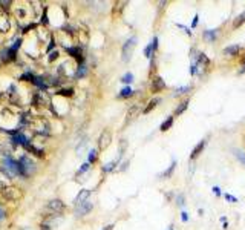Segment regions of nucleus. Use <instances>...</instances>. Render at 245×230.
<instances>
[{
	"label": "nucleus",
	"instance_id": "nucleus-1",
	"mask_svg": "<svg viewBox=\"0 0 245 230\" xmlns=\"http://www.w3.org/2000/svg\"><path fill=\"white\" fill-rule=\"evenodd\" d=\"M35 169V166H34V163L32 161H29L26 156H21L20 159H18V172H20V175L21 176H29V173L32 172Z\"/></svg>",
	"mask_w": 245,
	"mask_h": 230
},
{
	"label": "nucleus",
	"instance_id": "nucleus-2",
	"mask_svg": "<svg viewBox=\"0 0 245 230\" xmlns=\"http://www.w3.org/2000/svg\"><path fill=\"white\" fill-rule=\"evenodd\" d=\"M135 46H136V37H130V38L124 43V46H122V60H124V61H129V60H130L132 51H133Z\"/></svg>",
	"mask_w": 245,
	"mask_h": 230
},
{
	"label": "nucleus",
	"instance_id": "nucleus-3",
	"mask_svg": "<svg viewBox=\"0 0 245 230\" xmlns=\"http://www.w3.org/2000/svg\"><path fill=\"white\" fill-rule=\"evenodd\" d=\"M110 140H112L110 132L109 130H103L101 135H100V140H98V146H100V149H106L110 144Z\"/></svg>",
	"mask_w": 245,
	"mask_h": 230
},
{
	"label": "nucleus",
	"instance_id": "nucleus-4",
	"mask_svg": "<svg viewBox=\"0 0 245 230\" xmlns=\"http://www.w3.org/2000/svg\"><path fill=\"white\" fill-rule=\"evenodd\" d=\"M156 48H158V37L155 35V37H153V40H152V43L145 46V49H144V55H145L147 58H150V57H152V54L156 51Z\"/></svg>",
	"mask_w": 245,
	"mask_h": 230
},
{
	"label": "nucleus",
	"instance_id": "nucleus-5",
	"mask_svg": "<svg viewBox=\"0 0 245 230\" xmlns=\"http://www.w3.org/2000/svg\"><path fill=\"white\" fill-rule=\"evenodd\" d=\"M164 87H165L164 80H162L159 75H156V77L152 80V86H150V89H152L153 92H159V90H162Z\"/></svg>",
	"mask_w": 245,
	"mask_h": 230
},
{
	"label": "nucleus",
	"instance_id": "nucleus-6",
	"mask_svg": "<svg viewBox=\"0 0 245 230\" xmlns=\"http://www.w3.org/2000/svg\"><path fill=\"white\" fill-rule=\"evenodd\" d=\"M89 195H90V190H87V189L80 190V193L77 195V198L74 199V204H75V205H80V204L86 202V201H87V198H89Z\"/></svg>",
	"mask_w": 245,
	"mask_h": 230
},
{
	"label": "nucleus",
	"instance_id": "nucleus-7",
	"mask_svg": "<svg viewBox=\"0 0 245 230\" xmlns=\"http://www.w3.org/2000/svg\"><path fill=\"white\" fill-rule=\"evenodd\" d=\"M92 210V202L90 201H86L80 205H77V213L78 215H84V213H89Z\"/></svg>",
	"mask_w": 245,
	"mask_h": 230
},
{
	"label": "nucleus",
	"instance_id": "nucleus-8",
	"mask_svg": "<svg viewBox=\"0 0 245 230\" xmlns=\"http://www.w3.org/2000/svg\"><path fill=\"white\" fill-rule=\"evenodd\" d=\"M12 141H15V143H18V144H23L24 147H26L28 144H29V141H28V138L24 136L23 133H18V132H15V133H12Z\"/></svg>",
	"mask_w": 245,
	"mask_h": 230
},
{
	"label": "nucleus",
	"instance_id": "nucleus-9",
	"mask_svg": "<svg viewBox=\"0 0 245 230\" xmlns=\"http://www.w3.org/2000/svg\"><path fill=\"white\" fill-rule=\"evenodd\" d=\"M47 209L55 210V212H61L64 209V204L61 201H58V199H54V201H51V202L47 204Z\"/></svg>",
	"mask_w": 245,
	"mask_h": 230
},
{
	"label": "nucleus",
	"instance_id": "nucleus-10",
	"mask_svg": "<svg viewBox=\"0 0 245 230\" xmlns=\"http://www.w3.org/2000/svg\"><path fill=\"white\" fill-rule=\"evenodd\" d=\"M205 144H207V140H202V141H201L198 146H196V147L193 149V152H191V159H193V158H196V156H198V155L202 152V149H204V146H205Z\"/></svg>",
	"mask_w": 245,
	"mask_h": 230
},
{
	"label": "nucleus",
	"instance_id": "nucleus-11",
	"mask_svg": "<svg viewBox=\"0 0 245 230\" xmlns=\"http://www.w3.org/2000/svg\"><path fill=\"white\" fill-rule=\"evenodd\" d=\"M243 23H245V11H243L242 14H239V15L234 18V21H233V26H234V28H239L240 25H243Z\"/></svg>",
	"mask_w": 245,
	"mask_h": 230
},
{
	"label": "nucleus",
	"instance_id": "nucleus-12",
	"mask_svg": "<svg viewBox=\"0 0 245 230\" xmlns=\"http://www.w3.org/2000/svg\"><path fill=\"white\" fill-rule=\"evenodd\" d=\"M138 112H139V110H138V106H133V107H132V109L129 110V113H127V120H126V124H127V123H130V121H132V120H133V118L136 117V115H138Z\"/></svg>",
	"mask_w": 245,
	"mask_h": 230
},
{
	"label": "nucleus",
	"instance_id": "nucleus-13",
	"mask_svg": "<svg viewBox=\"0 0 245 230\" xmlns=\"http://www.w3.org/2000/svg\"><path fill=\"white\" fill-rule=\"evenodd\" d=\"M204 38H205L207 41H214V40H216V31H214V29H213V31H210V29L204 31Z\"/></svg>",
	"mask_w": 245,
	"mask_h": 230
},
{
	"label": "nucleus",
	"instance_id": "nucleus-14",
	"mask_svg": "<svg viewBox=\"0 0 245 230\" xmlns=\"http://www.w3.org/2000/svg\"><path fill=\"white\" fill-rule=\"evenodd\" d=\"M159 101H161V100H159L158 97H156V98H153V100H150V103L147 104V107L144 109V113H149V112H150L152 109H155V106H156V104H158Z\"/></svg>",
	"mask_w": 245,
	"mask_h": 230
},
{
	"label": "nucleus",
	"instance_id": "nucleus-15",
	"mask_svg": "<svg viewBox=\"0 0 245 230\" xmlns=\"http://www.w3.org/2000/svg\"><path fill=\"white\" fill-rule=\"evenodd\" d=\"M172 124H173V117H168V118H167V120H165V121L161 124V127H159V129H161L162 132H165V130H168V129L172 127Z\"/></svg>",
	"mask_w": 245,
	"mask_h": 230
},
{
	"label": "nucleus",
	"instance_id": "nucleus-16",
	"mask_svg": "<svg viewBox=\"0 0 245 230\" xmlns=\"http://www.w3.org/2000/svg\"><path fill=\"white\" fill-rule=\"evenodd\" d=\"M86 72H87V67H86L84 64H80L78 69H77V72H75V78H81V77H84Z\"/></svg>",
	"mask_w": 245,
	"mask_h": 230
},
{
	"label": "nucleus",
	"instance_id": "nucleus-17",
	"mask_svg": "<svg viewBox=\"0 0 245 230\" xmlns=\"http://www.w3.org/2000/svg\"><path fill=\"white\" fill-rule=\"evenodd\" d=\"M239 51V46L237 44H233V46H228V48H225L224 49V52L227 54V55H231V54H236Z\"/></svg>",
	"mask_w": 245,
	"mask_h": 230
},
{
	"label": "nucleus",
	"instance_id": "nucleus-18",
	"mask_svg": "<svg viewBox=\"0 0 245 230\" xmlns=\"http://www.w3.org/2000/svg\"><path fill=\"white\" fill-rule=\"evenodd\" d=\"M34 83H35V84H37L40 89H43V90H44V89H47V84L43 81V78H41V77H35V78H34Z\"/></svg>",
	"mask_w": 245,
	"mask_h": 230
},
{
	"label": "nucleus",
	"instance_id": "nucleus-19",
	"mask_svg": "<svg viewBox=\"0 0 245 230\" xmlns=\"http://www.w3.org/2000/svg\"><path fill=\"white\" fill-rule=\"evenodd\" d=\"M124 149H127V141H126V140H121V141H119V150H118V152H119V153H118V159L122 156V153H124Z\"/></svg>",
	"mask_w": 245,
	"mask_h": 230
},
{
	"label": "nucleus",
	"instance_id": "nucleus-20",
	"mask_svg": "<svg viewBox=\"0 0 245 230\" xmlns=\"http://www.w3.org/2000/svg\"><path fill=\"white\" fill-rule=\"evenodd\" d=\"M175 166H176V159H173V161H172V164L168 166V169H167L165 172H162V176H170V175H172V172H173V169H175Z\"/></svg>",
	"mask_w": 245,
	"mask_h": 230
},
{
	"label": "nucleus",
	"instance_id": "nucleus-21",
	"mask_svg": "<svg viewBox=\"0 0 245 230\" xmlns=\"http://www.w3.org/2000/svg\"><path fill=\"white\" fill-rule=\"evenodd\" d=\"M187 107H188V101H182V103H181V104L178 106V109L175 110V115H179V113H182V112H184V110H185Z\"/></svg>",
	"mask_w": 245,
	"mask_h": 230
},
{
	"label": "nucleus",
	"instance_id": "nucleus-22",
	"mask_svg": "<svg viewBox=\"0 0 245 230\" xmlns=\"http://www.w3.org/2000/svg\"><path fill=\"white\" fill-rule=\"evenodd\" d=\"M234 156H236V158L240 161V163L245 166V153H243L242 150H234Z\"/></svg>",
	"mask_w": 245,
	"mask_h": 230
},
{
	"label": "nucleus",
	"instance_id": "nucleus-23",
	"mask_svg": "<svg viewBox=\"0 0 245 230\" xmlns=\"http://www.w3.org/2000/svg\"><path fill=\"white\" fill-rule=\"evenodd\" d=\"M132 94H133V90H132L130 87H124V89H121L119 97H130Z\"/></svg>",
	"mask_w": 245,
	"mask_h": 230
},
{
	"label": "nucleus",
	"instance_id": "nucleus-24",
	"mask_svg": "<svg viewBox=\"0 0 245 230\" xmlns=\"http://www.w3.org/2000/svg\"><path fill=\"white\" fill-rule=\"evenodd\" d=\"M121 81H122V83H127V84H129V83H132V81H133V75H132L130 72H127L126 75H122Z\"/></svg>",
	"mask_w": 245,
	"mask_h": 230
},
{
	"label": "nucleus",
	"instance_id": "nucleus-25",
	"mask_svg": "<svg viewBox=\"0 0 245 230\" xmlns=\"http://www.w3.org/2000/svg\"><path fill=\"white\" fill-rule=\"evenodd\" d=\"M26 149H28L29 152H32L34 155H38V156H41V155H43V152H41L40 149H35V147H34V146H31V144H28V146H26Z\"/></svg>",
	"mask_w": 245,
	"mask_h": 230
},
{
	"label": "nucleus",
	"instance_id": "nucleus-26",
	"mask_svg": "<svg viewBox=\"0 0 245 230\" xmlns=\"http://www.w3.org/2000/svg\"><path fill=\"white\" fill-rule=\"evenodd\" d=\"M95 159H96V150H95V149H92V150L89 152V156H87V163L90 164V163H93Z\"/></svg>",
	"mask_w": 245,
	"mask_h": 230
},
{
	"label": "nucleus",
	"instance_id": "nucleus-27",
	"mask_svg": "<svg viewBox=\"0 0 245 230\" xmlns=\"http://www.w3.org/2000/svg\"><path fill=\"white\" fill-rule=\"evenodd\" d=\"M34 78H35V77H34L31 72H24V74L20 77V80H23V81H29V80H32V81H34Z\"/></svg>",
	"mask_w": 245,
	"mask_h": 230
},
{
	"label": "nucleus",
	"instance_id": "nucleus-28",
	"mask_svg": "<svg viewBox=\"0 0 245 230\" xmlns=\"http://www.w3.org/2000/svg\"><path fill=\"white\" fill-rule=\"evenodd\" d=\"M190 90V86H184V87H178L175 90V95H181V94H185V92Z\"/></svg>",
	"mask_w": 245,
	"mask_h": 230
},
{
	"label": "nucleus",
	"instance_id": "nucleus-29",
	"mask_svg": "<svg viewBox=\"0 0 245 230\" xmlns=\"http://www.w3.org/2000/svg\"><path fill=\"white\" fill-rule=\"evenodd\" d=\"M58 94H60V95H67V97H69V95L74 94V89H60Z\"/></svg>",
	"mask_w": 245,
	"mask_h": 230
},
{
	"label": "nucleus",
	"instance_id": "nucleus-30",
	"mask_svg": "<svg viewBox=\"0 0 245 230\" xmlns=\"http://www.w3.org/2000/svg\"><path fill=\"white\" fill-rule=\"evenodd\" d=\"M116 163H118V159H116V161H112V163H107V164L104 166V170H106V172L112 170V169H113V167L116 166Z\"/></svg>",
	"mask_w": 245,
	"mask_h": 230
},
{
	"label": "nucleus",
	"instance_id": "nucleus-31",
	"mask_svg": "<svg viewBox=\"0 0 245 230\" xmlns=\"http://www.w3.org/2000/svg\"><path fill=\"white\" fill-rule=\"evenodd\" d=\"M87 169H89V163H84V164L81 166V169L78 170V173H83V172H86Z\"/></svg>",
	"mask_w": 245,
	"mask_h": 230
},
{
	"label": "nucleus",
	"instance_id": "nucleus-32",
	"mask_svg": "<svg viewBox=\"0 0 245 230\" xmlns=\"http://www.w3.org/2000/svg\"><path fill=\"white\" fill-rule=\"evenodd\" d=\"M224 196H225L228 201H231V202H237V198H234V196H231V195H228V193H225Z\"/></svg>",
	"mask_w": 245,
	"mask_h": 230
},
{
	"label": "nucleus",
	"instance_id": "nucleus-33",
	"mask_svg": "<svg viewBox=\"0 0 245 230\" xmlns=\"http://www.w3.org/2000/svg\"><path fill=\"white\" fill-rule=\"evenodd\" d=\"M176 201H178V205H184V196L182 195H178Z\"/></svg>",
	"mask_w": 245,
	"mask_h": 230
},
{
	"label": "nucleus",
	"instance_id": "nucleus-34",
	"mask_svg": "<svg viewBox=\"0 0 245 230\" xmlns=\"http://www.w3.org/2000/svg\"><path fill=\"white\" fill-rule=\"evenodd\" d=\"M181 219H182L184 222L188 221V213H187V212H182V213H181Z\"/></svg>",
	"mask_w": 245,
	"mask_h": 230
},
{
	"label": "nucleus",
	"instance_id": "nucleus-35",
	"mask_svg": "<svg viewBox=\"0 0 245 230\" xmlns=\"http://www.w3.org/2000/svg\"><path fill=\"white\" fill-rule=\"evenodd\" d=\"M5 216H6L5 210H3V209H0V221H2V219H5Z\"/></svg>",
	"mask_w": 245,
	"mask_h": 230
},
{
	"label": "nucleus",
	"instance_id": "nucleus-36",
	"mask_svg": "<svg viewBox=\"0 0 245 230\" xmlns=\"http://www.w3.org/2000/svg\"><path fill=\"white\" fill-rule=\"evenodd\" d=\"M198 18H199L198 15H194V18H193V23H191V26H193V28H194L196 25H198Z\"/></svg>",
	"mask_w": 245,
	"mask_h": 230
},
{
	"label": "nucleus",
	"instance_id": "nucleus-37",
	"mask_svg": "<svg viewBox=\"0 0 245 230\" xmlns=\"http://www.w3.org/2000/svg\"><path fill=\"white\" fill-rule=\"evenodd\" d=\"M41 230H51V225L49 224H41Z\"/></svg>",
	"mask_w": 245,
	"mask_h": 230
},
{
	"label": "nucleus",
	"instance_id": "nucleus-38",
	"mask_svg": "<svg viewBox=\"0 0 245 230\" xmlns=\"http://www.w3.org/2000/svg\"><path fill=\"white\" fill-rule=\"evenodd\" d=\"M57 57H58V52H52V54H51V57H49V60H55Z\"/></svg>",
	"mask_w": 245,
	"mask_h": 230
},
{
	"label": "nucleus",
	"instance_id": "nucleus-39",
	"mask_svg": "<svg viewBox=\"0 0 245 230\" xmlns=\"http://www.w3.org/2000/svg\"><path fill=\"white\" fill-rule=\"evenodd\" d=\"M213 192H214V195H217V196L220 195V189H219V187H213Z\"/></svg>",
	"mask_w": 245,
	"mask_h": 230
},
{
	"label": "nucleus",
	"instance_id": "nucleus-40",
	"mask_svg": "<svg viewBox=\"0 0 245 230\" xmlns=\"http://www.w3.org/2000/svg\"><path fill=\"white\" fill-rule=\"evenodd\" d=\"M103 230H113V224H109V225H106Z\"/></svg>",
	"mask_w": 245,
	"mask_h": 230
},
{
	"label": "nucleus",
	"instance_id": "nucleus-41",
	"mask_svg": "<svg viewBox=\"0 0 245 230\" xmlns=\"http://www.w3.org/2000/svg\"><path fill=\"white\" fill-rule=\"evenodd\" d=\"M0 5H2L3 8H6L8 5H11V2H0Z\"/></svg>",
	"mask_w": 245,
	"mask_h": 230
},
{
	"label": "nucleus",
	"instance_id": "nucleus-42",
	"mask_svg": "<svg viewBox=\"0 0 245 230\" xmlns=\"http://www.w3.org/2000/svg\"><path fill=\"white\" fill-rule=\"evenodd\" d=\"M239 72H240V74H243V72H245V64L242 66V69H240V71H239Z\"/></svg>",
	"mask_w": 245,
	"mask_h": 230
},
{
	"label": "nucleus",
	"instance_id": "nucleus-43",
	"mask_svg": "<svg viewBox=\"0 0 245 230\" xmlns=\"http://www.w3.org/2000/svg\"><path fill=\"white\" fill-rule=\"evenodd\" d=\"M167 230H173V225H168V228Z\"/></svg>",
	"mask_w": 245,
	"mask_h": 230
}]
</instances>
